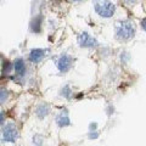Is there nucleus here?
I'll use <instances>...</instances> for the list:
<instances>
[{
  "label": "nucleus",
  "instance_id": "obj_8",
  "mask_svg": "<svg viewBox=\"0 0 146 146\" xmlns=\"http://www.w3.org/2000/svg\"><path fill=\"white\" fill-rule=\"evenodd\" d=\"M13 67H15L16 73H18L20 76H23L25 74L26 67H25V61L22 60V58H17V60L15 61V65H13Z\"/></svg>",
  "mask_w": 146,
  "mask_h": 146
},
{
  "label": "nucleus",
  "instance_id": "obj_5",
  "mask_svg": "<svg viewBox=\"0 0 146 146\" xmlns=\"http://www.w3.org/2000/svg\"><path fill=\"white\" fill-rule=\"evenodd\" d=\"M72 66V60L71 57H68L67 55H63V56L60 57V60L57 61V67L58 70H60L61 72H68L70 71V68Z\"/></svg>",
  "mask_w": 146,
  "mask_h": 146
},
{
  "label": "nucleus",
  "instance_id": "obj_7",
  "mask_svg": "<svg viewBox=\"0 0 146 146\" xmlns=\"http://www.w3.org/2000/svg\"><path fill=\"white\" fill-rule=\"evenodd\" d=\"M31 29H32V32H34V33H39V32L42 31V16L35 17L34 20L32 21Z\"/></svg>",
  "mask_w": 146,
  "mask_h": 146
},
{
  "label": "nucleus",
  "instance_id": "obj_10",
  "mask_svg": "<svg viewBox=\"0 0 146 146\" xmlns=\"http://www.w3.org/2000/svg\"><path fill=\"white\" fill-rule=\"evenodd\" d=\"M57 124L60 127H67L70 125V118L67 116H60L57 118Z\"/></svg>",
  "mask_w": 146,
  "mask_h": 146
},
{
  "label": "nucleus",
  "instance_id": "obj_1",
  "mask_svg": "<svg viewBox=\"0 0 146 146\" xmlns=\"http://www.w3.org/2000/svg\"><path fill=\"white\" fill-rule=\"evenodd\" d=\"M94 9L99 16L108 18L115 15L116 6L110 0H94Z\"/></svg>",
  "mask_w": 146,
  "mask_h": 146
},
{
  "label": "nucleus",
  "instance_id": "obj_17",
  "mask_svg": "<svg viewBox=\"0 0 146 146\" xmlns=\"http://www.w3.org/2000/svg\"><path fill=\"white\" fill-rule=\"evenodd\" d=\"M73 1H82V0H73Z\"/></svg>",
  "mask_w": 146,
  "mask_h": 146
},
{
  "label": "nucleus",
  "instance_id": "obj_9",
  "mask_svg": "<svg viewBox=\"0 0 146 146\" xmlns=\"http://www.w3.org/2000/svg\"><path fill=\"white\" fill-rule=\"evenodd\" d=\"M49 112H50V108H49L48 105H40V106L36 108V116L39 118L46 117L49 115Z\"/></svg>",
  "mask_w": 146,
  "mask_h": 146
},
{
  "label": "nucleus",
  "instance_id": "obj_16",
  "mask_svg": "<svg viewBox=\"0 0 146 146\" xmlns=\"http://www.w3.org/2000/svg\"><path fill=\"white\" fill-rule=\"evenodd\" d=\"M90 129H96V124H95V123L90 124Z\"/></svg>",
  "mask_w": 146,
  "mask_h": 146
},
{
  "label": "nucleus",
  "instance_id": "obj_13",
  "mask_svg": "<svg viewBox=\"0 0 146 146\" xmlns=\"http://www.w3.org/2000/svg\"><path fill=\"white\" fill-rule=\"evenodd\" d=\"M4 121H5V116H4L3 112H0V125L4 123Z\"/></svg>",
  "mask_w": 146,
  "mask_h": 146
},
{
  "label": "nucleus",
  "instance_id": "obj_6",
  "mask_svg": "<svg viewBox=\"0 0 146 146\" xmlns=\"http://www.w3.org/2000/svg\"><path fill=\"white\" fill-rule=\"evenodd\" d=\"M44 55H45L44 50H42V49H34V50H32L31 54H29V61L33 62V63H38L44 57Z\"/></svg>",
  "mask_w": 146,
  "mask_h": 146
},
{
  "label": "nucleus",
  "instance_id": "obj_2",
  "mask_svg": "<svg viewBox=\"0 0 146 146\" xmlns=\"http://www.w3.org/2000/svg\"><path fill=\"white\" fill-rule=\"evenodd\" d=\"M116 34H117V38L122 39V40H128V39L133 38L135 34V29H134L133 23L129 21L119 22L116 28Z\"/></svg>",
  "mask_w": 146,
  "mask_h": 146
},
{
  "label": "nucleus",
  "instance_id": "obj_12",
  "mask_svg": "<svg viewBox=\"0 0 146 146\" xmlns=\"http://www.w3.org/2000/svg\"><path fill=\"white\" fill-rule=\"evenodd\" d=\"M62 95H65L67 99L71 98V90H70V88H68V86H66V88L62 90Z\"/></svg>",
  "mask_w": 146,
  "mask_h": 146
},
{
  "label": "nucleus",
  "instance_id": "obj_4",
  "mask_svg": "<svg viewBox=\"0 0 146 146\" xmlns=\"http://www.w3.org/2000/svg\"><path fill=\"white\" fill-rule=\"evenodd\" d=\"M78 44L82 48H95V46H98V42L93 38V36H90L86 32H83V33L79 34Z\"/></svg>",
  "mask_w": 146,
  "mask_h": 146
},
{
  "label": "nucleus",
  "instance_id": "obj_3",
  "mask_svg": "<svg viewBox=\"0 0 146 146\" xmlns=\"http://www.w3.org/2000/svg\"><path fill=\"white\" fill-rule=\"evenodd\" d=\"M18 138L17 128L13 124H6L3 129V139L6 143H15Z\"/></svg>",
  "mask_w": 146,
  "mask_h": 146
},
{
  "label": "nucleus",
  "instance_id": "obj_11",
  "mask_svg": "<svg viewBox=\"0 0 146 146\" xmlns=\"http://www.w3.org/2000/svg\"><path fill=\"white\" fill-rule=\"evenodd\" d=\"M7 96H9L7 91H6V90H4V89H0V102L5 101V100L7 99Z\"/></svg>",
  "mask_w": 146,
  "mask_h": 146
},
{
  "label": "nucleus",
  "instance_id": "obj_14",
  "mask_svg": "<svg viewBox=\"0 0 146 146\" xmlns=\"http://www.w3.org/2000/svg\"><path fill=\"white\" fill-rule=\"evenodd\" d=\"M98 136H99L98 133H90V134H89V138H90V139H96Z\"/></svg>",
  "mask_w": 146,
  "mask_h": 146
},
{
  "label": "nucleus",
  "instance_id": "obj_15",
  "mask_svg": "<svg viewBox=\"0 0 146 146\" xmlns=\"http://www.w3.org/2000/svg\"><path fill=\"white\" fill-rule=\"evenodd\" d=\"M138 1H139V0H125V3L130 4V5H131V4H135V3H138Z\"/></svg>",
  "mask_w": 146,
  "mask_h": 146
}]
</instances>
